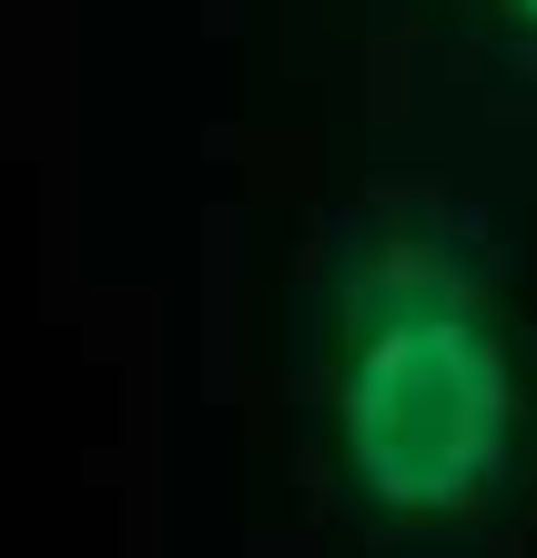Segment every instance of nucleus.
<instances>
[{
	"label": "nucleus",
	"mask_w": 537,
	"mask_h": 558,
	"mask_svg": "<svg viewBox=\"0 0 537 558\" xmlns=\"http://www.w3.org/2000/svg\"><path fill=\"white\" fill-rule=\"evenodd\" d=\"M305 397L334 518L386 558H466L537 477V325L508 234L436 183H376L334 214Z\"/></svg>",
	"instance_id": "1"
},
{
	"label": "nucleus",
	"mask_w": 537,
	"mask_h": 558,
	"mask_svg": "<svg viewBox=\"0 0 537 558\" xmlns=\"http://www.w3.org/2000/svg\"><path fill=\"white\" fill-rule=\"evenodd\" d=\"M447 31H466L497 72H517V82H537V0H426Z\"/></svg>",
	"instance_id": "2"
}]
</instances>
